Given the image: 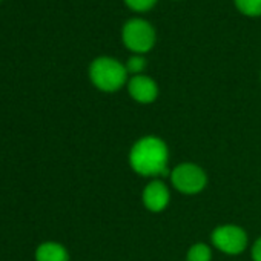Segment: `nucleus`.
I'll return each mask as SVG.
<instances>
[{
    "mask_svg": "<svg viewBox=\"0 0 261 261\" xmlns=\"http://www.w3.org/2000/svg\"><path fill=\"white\" fill-rule=\"evenodd\" d=\"M146 68V59L136 54L130 57L127 62H126V71L127 74H134V75H140Z\"/></svg>",
    "mask_w": 261,
    "mask_h": 261,
    "instance_id": "obj_11",
    "label": "nucleus"
},
{
    "mask_svg": "<svg viewBox=\"0 0 261 261\" xmlns=\"http://www.w3.org/2000/svg\"><path fill=\"white\" fill-rule=\"evenodd\" d=\"M129 165L142 177L157 178L166 175L169 166L168 145L155 136L142 137L129 151Z\"/></svg>",
    "mask_w": 261,
    "mask_h": 261,
    "instance_id": "obj_1",
    "label": "nucleus"
},
{
    "mask_svg": "<svg viewBox=\"0 0 261 261\" xmlns=\"http://www.w3.org/2000/svg\"><path fill=\"white\" fill-rule=\"evenodd\" d=\"M172 186L186 195L200 194L207 185V175L203 168L195 163H180L171 172Z\"/></svg>",
    "mask_w": 261,
    "mask_h": 261,
    "instance_id": "obj_4",
    "label": "nucleus"
},
{
    "mask_svg": "<svg viewBox=\"0 0 261 261\" xmlns=\"http://www.w3.org/2000/svg\"><path fill=\"white\" fill-rule=\"evenodd\" d=\"M91 82L105 92H115L127 82L126 66L111 57H98L89 66Z\"/></svg>",
    "mask_w": 261,
    "mask_h": 261,
    "instance_id": "obj_2",
    "label": "nucleus"
},
{
    "mask_svg": "<svg viewBox=\"0 0 261 261\" xmlns=\"http://www.w3.org/2000/svg\"><path fill=\"white\" fill-rule=\"evenodd\" d=\"M124 2L134 11H148L157 4V0H124Z\"/></svg>",
    "mask_w": 261,
    "mask_h": 261,
    "instance_id": "obj_12",
    "label": "nucleus"
},
{
    "mask_svg": "<svg viewBox=\"0 0 261 261\" xmlns=\"http://www.w3.org/2000/svg\"><path fill=\"white\" fill-rule=\"evenodd\" d=\"M127 92L137 103L149 105L159 97V86L151 77L140 74L133 75V79L127 82Z\"/></svg>",
    "mask_w": 261,
    "mask_h": 261,
    "instance_id": "obj_7",
    "label": "nucleus"
},
{
    "mask_svg": "<svg viewBox=\"0 0 261 261\" xmlns=\"http://www.w3.org/2000/svg\"><path fill=\"white\" fill-rule=\"evenodd\" d=\"M121 39L127 49L136 54H145L151 51L155 43V31L146 20L130 19L123 27Z\"/></svg>",
    "mask_w": 261,
    "mask_h": 261,
    "instance_id": "obj_3",
    "label": "nucleus"
},
{
    "mask_svg": "<svg viewBox=\"0 0 261 261\" xmlns=\"http://www.w3.org/2000/svg\"><path fill=\"white\" fill-rule=\"evenodd\" d=\"M142 200H143L145 207L149 212L159 214V212H163L169 206L171 191L162 180H152L145 186Z\"/></svg>",
    "mask_w": 261,
    "mask_h": 261,
    "instance_id": "obj_6",
    "label": "nucleus"
},
{
    "mask_svg": "<svg viewBox=\"0 0 261 261\" xmlns=\"http://www.w3.org/2000/svg\"><path fill=\"white\" fill-rule=\"evenodd\" d=\"M186 259L188 261H211L212 259V249L206 243H195L189 247Z\"/></svg>",
    "mask_w": 261,
    "mask_h": 261,
    "instance_id": "obj_9",
    "label": "nucleus"
},
{
    "mask_svg": "<svg viewBox=\"0 0 261 261\" xmlns=\"http://www.w3.org/2000/svg\"><path fill=\"white\" fill-rule=\"evenodd\" d=\"M250 255L253 261H261V237L255 240V243L250 247Z\"/></svg>",
    "mask_w": 261,
    "mask_h": 261,
    "instance_id": "obj_13",
    "label": "nucleus"
},
{
    "mask_svg": "<svg viewBox=\"0 0 261 261\" xmlns=\"http://www.w3.org/2000/svg\"><path fill=\"white\" fill-rule=\"evenodd\" d=\"M233 2L240 13L250 17L261 16V0H233Z\"/></svg>",
    "mask_w": 261,
    "mask_h": 261,
    "instance_id": "obj_10",
    "label": "nucleus"
},
{
    "mask_svg": "<svg viewBox=\"0 0 261 261\" xmlns=\"http://www.w3.org/2000/svg\"><path fill=\"white\" fill-rule=\"evenodd\" d=\"M36 259L37 261H69V255L62 244L49 241L37 247Z\"/></svg>",
    "mask_w": 261,
    "mask_h": 261,
    "instance_id": "obj_8",
    "label": "nucleus"
},
{
    "mask_svg": "<svg viewBox=\"0 0 261 261\" xmlns=\"http://www.w3.org/2000/svg\"><path fill=\"white\" fill-rule=\"evenodd\" d=\"M214 247L227 255H238L247 247V233L237 224H221L211 235Z\"/></svg>",
    "mask_w": 261,
    "mask_h": 261,
    "instance_id": "obj_5",
    "label": "nucleus"
}]
</instances>
